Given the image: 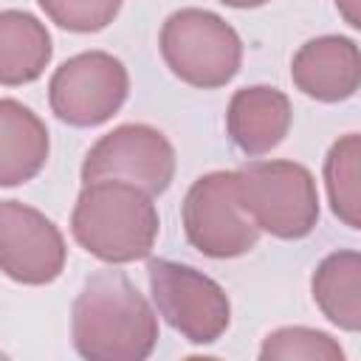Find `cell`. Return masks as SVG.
I'll return each mask as SVG.
<instances>
[{"mask_svg": "<svg viewBox=\"0 0 361 361\" xmlns=\"http://www.w3.org/2000/svg\"><path fill=\"white\" fill-rule=\"evenodd\" d=\"M310 293L327 322H333L344 333H358L361 330V254L355 248H341L327 254L310 276Z\"/></svg>", "mask_w": 361, "mask_h": 361, "instance_id": "5bb4252c", "label": "cell"}, {"mask_svg": "<svg viewBox=\"0 0 361 361\" xmlns=\"http://www.w3.org/2000/svg\"><path fill=\"white\" fill-rule=\"evenodd\" d=\"M240 209L276 240H302L319 223V189L305 164L271 158L234 169Z\"/></svg>", "mask_w": 361, "mask_h": 361, "instance_id": "3957f363", "label": "cell"}, {"mask_svg": "<svg viewBox=\"0 0 361 361\" xmlns=\"http://www.w3.org/2000/svg\"><path fill=\"white\" fill-rule=\"evenodd\" d=\"M293 107L285 90L274 85H248L234 90L226 110V133L243 155H265L279 147L290 130Z\"/></svg>", "mask_w": 361, "mask_h": 361, "instance_id": "8fae6325", "label": "cell"}, {"mask_svg": "<svg viewBox=\"0 0 361 361\" xmlns=\"http://www.w3.org/2000/svg\"><path fill=\"white\" fill-rule=\"evenodd\" d=\"M158 228L161 220L152 195L116 178L85 183L71 212L73 240L107 265H127L149 257Z\"/></svg>", "mask_w": 361, "mask_h": 361, "instance_id": "7a4b0ae2", "label": "cell"}, {"mask_svg": "<svg viewBox=\"0 0 361 361\" xmlns=\"http://www.w3.org/2000/svg\"><path fill=\"white\" fill-rule=\"evenodd\" d=\"M262 361H344L341 344L316 327H276L262 338Z\"/></svg>", "mask_w": 361, "mask_h": 361, "instance_id": "2e32d148", "label": "cell"}, {"mask_svg": "<svg viewBox=\"0 0 361 361\" xmlns=\"http://www.w3.org/2000/svg\"><path fill=\"white\" fill-rule=\"evenodd\" d=\"M158 48L166 68L200 90L228 85L243 65V39L234 25L197 6L178 8L164 20Z\"/></svg>", "mask_w": 361, "mask_h": 361, "instance_id": "277c9868", "label": "cell"}, {"mask_svg": "<svg viewBox=\"0 0 361 361\" xmlns=\"http://www.w3.org/2000/svg\"><path fill=\"white\" fill-rule=\"evenodd\" d=\"M68 262L59 226L23 200H0V271L20 285H48Z\"/></svg>", "mask_w": 361, "mask_h": 361, "instance_id": "9c48e42d", "label": "cell"}, {"mask_svg": "<svg viewBox=\"0 0 361 361\" xmlns=\"http://www.w3.org/2000/svg\"><path fill=\"white\" fill-rule=\"evenodd\" d=\"M290 79L307 99L336 104L355 96L361 85V51L353 37H313L290 59Z\"/></svg>", "mask_w": 361, "mask_h": 361, "instance_id": "30bf717a", "label": "cell"}, {"mask_svg": "<svg viewBox=\"0 0 361 361\" xmlns=\"http://www.w3.org/2000/svg\"><path fill=\"white\" fill-rule=\"evenodd\" d=\"M130 96L124 62L107 51H82L65 59L48 82L51 113L71 127H99L110 121Z\"/></svg>", "mask_w": 361, "mask_h": 361, "instance_id": "8992f818", "label": "cell"}, {"mask_svg": "<svg viewBox=\"0 0 361 361\" xmlns=\"http://www.w3.org/2000/svg\"><path fill=\"white\" fill-rule=\"evenodd\" d=\"M223 6H231V8H259V6H265V3H271V0H220Z\"/></svg>", "mask_w": 361, "mask_h": 361, "instance_id": "d6986e66", "label": "cell"}, {"mask_svg": "<svg viewBox=\"0 0 361 361\" xmlns=\"http://www.w3.org/2000/svg\"><path fill=\"white\" fill-rule=\"evenodd\" d=\"M358 6H361V0H336V8H338V14H341V17L347 20V25H353V28H361Z\"/></svg>", "mask_w": 361, "mask_h": 361, "instance_id": "ac0fdd59", "label": "cell"}, {"mask_svg": "<svg viewBox=\"0 0 361 361\" xmlns=\"http://www.w3.org/2000/svg\"><path fill=\"white\" fill-rule=\"evenodd\" d=\"M116 178L147 195H164L175 178V147L149 124H118L104 133L82 161V183Z\"/></svg>", "mask_w": 361, "mask_h": 361, "instance_id": "ba28073f", "label": "cell"}, {"mask_svg": "<svg viewBox=\"0 0 361 361\" xmlns=\"http://www.w3.org/2000/svg\"><path fill=\"white\" fill-rule=\"evenodd\" d=\"M71 341L87 361H144L158 344V313L127 274L104 268L71 305Z\"/></svg>", "mask_w": 361, "mask_h": 361, "instance_id": "6da1fadb", "label": "cell"}, {"mask_svg": "<svg viewBox=\"0 0 361 361\" xmlns=\"http://www.w3.org/2000/svg\"><path fill=\"white\" fill-rule=\"evenodd\" d=\"M324 189L333 214L353 231L361 228V135L347 133L324 155Z\"/></svg>", "mask_w": 361, "mask_h": 361, "instance_id": "9a60e30c", "label": "cell"}, {"mask_svg": "<svg viewBox=\"0 0 361 361\" xmlns=\"http://www.w3.org/2000/svg\"><path fill=\"white\" fill-rule=\"evenodd\" d=\"M51 138L45 121L17 99H0V186L37 178L48 161Z\"/></svg>", "mask_w": 361, "mask_h": 361, "instance_id": "7c38bea8", "label": "cell"}, {"mask_svg": "<svg viewBox=\"0 0 361 361\" xmlns=\"http://www.w3.org/2000/svg\"><path fill=\"white\" fill-rule=\"evenodd\" d=\"M37 3L54 25L73 34H96L118 17L124 0H37Z\"/></svg>", "mask_w": 361, "mask_h": 361, "instance_id": "e0dca14e", "label": "cell"}, {"mask_svg": "<svg viewBox=\"0 0 361 361\" xmlns=\"http://www.w3.org/2000/svg\"><path fill=\"white\" fill-rule=\"evenodd\" d=\"M54 56V42L39 17L23 8L0 11V85L37 82Z\"/></svg>", "mask_w": 361, "mask_h": 361, "instance_id": "4fadbf2b", "label": "cell"}, {"mask_svg": "<svg viewBox=\"0 0 361 361\" xmlns=\"http://www.w3.org/2000/svg\"><path fill=\"white\" fill-rule=\"evenodd\" d=\"M147 279L158 316L189 344H214L228 330V293L209 274L172 259H149Z\"/></svg>", "mask_w": 361, "mask_h": 361, "instance_id": "5b68a950", "label": "cell"}, {"mask_svg": "<svg viewBox=\"0 0 361 361\" xmlns=\"http://www.w3.org/2000/svg\"><path fill=\"white\" fill-rule=\"evenodd\" d=\"M180 220L189 245L212 259L243 257L259 240V228L237 203L234 172L228 169L206 172L189 186Z\"/></svg>", "mask_w": 361, "mask_h": 361, "instance_id": "52a82bcc", "label": "cell"}]
</instances>
